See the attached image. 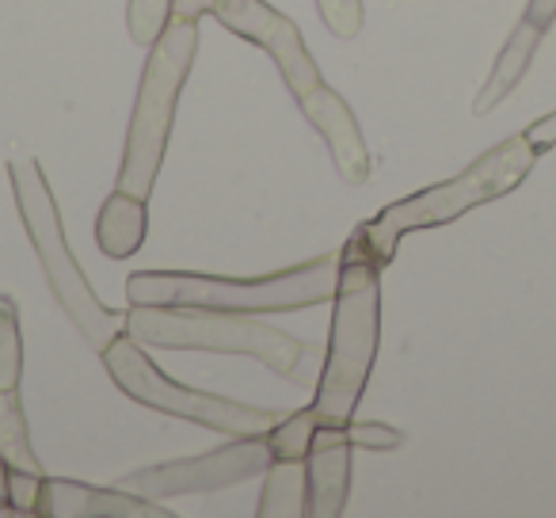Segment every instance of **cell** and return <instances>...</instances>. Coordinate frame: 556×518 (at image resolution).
<instances>
[{"mask_svg": "<svg viewBox=\"0 0 556 518\" xmlns=\"http://www.w3.org/2000/svg\"><path fill=\"white\" fill-rule=\"evenodd\" d=\"M343 434L355 450H378V454H389V450L404 446V431L389 424H358L355 416L343 419Z\"/></svg>", "mask_w": 556, "mask_h": 518, "instance_id": "cell-21", "label": "cell"}, {"mask_svg": "<svg viewBox=\"0 0 556 518\" xmlns=\"http://www.w3.org/2000/svg\"><path fill=\"white\" fill-rule=\"evenodd\" d=\"M24 378V336H20V309L9 294H0V393L20 389Z\"/></svg>", "mask_w": 556, "mask_h": 518, "instance_id": "cell-17", "label": "cell"}, {"mask_svg": "<svg viewBox=\"0 0 556 518\" xmlns=\"http://www.w3.org/2000/svg\"><path fill=\"white\" fill-rule=\"evenodd\" d=\"M305 457H275L263 472L260 492V518H305Z\"/></svg>", "mask_w": 556, "mask_h": 518, "instance_id": "cell-15", "label": "cell"}, {"mask_svg": "<svg viewBox=\"0 0 556 518\" xmlns=\"http://www.w3.org/2000/svg\"><path fill=\"white\" fill-rule=\"evenodd\" d=\"M100 358H103V370L111 374V381H115L130 401H138L141 408L187 419V424L229 434V439H237V434H267L270 427L278 424V416L270 408H252V404H240V401H229V396L202 393V389L172 381L126 328L100 351Z\"/></svg>", "mask_w": 556, "mask_h": 518, "instance_id": "cell-7", "label": "cell"}, {"mask_svg": "<svg viewBox=\"0 0 556 518\" xmlns=\"http://www.w3.org/2000/svg\"><path fill=\"white\" fill-rule=\"evenodd\" d=\"M149 232V199L130 191H111L96 214V244L108 260H130Z\"/></svg>", "mask_w": 556, "mask_h": 518, "instance_id": "cell-14", "label": "cell"}, {"mask_svg": "<svg viewBox=\"0 0 556 518\" xmlns=\"http://www.w3.org/2000/svg\"><path fill=\"white\" fill-rule=\"evenodd\" d=\"M12 194H16V210L24 232L31 240L35 255H39L42 275L50 282V294L62 305V313L73 320L85 343L92 351H103L118 332H123V313L108 309L100 294L92 290L88 275L80 271L77 255H73L70 240H65V225L58 214L54 191H50L47 176H42L39 161H12L9 164Z\"/></svg>", "mask_w": 556, "mask_h": 518, "instance_id": "cell-6", "label": "cell"}, {"mask_svg": "<svg viewBox=\"0 0 556 518\" xmlns=\"http://www.w3.org/2000/svg\"><path fill=\"white\" fill-rule=\"evenodd\" d=\"M0 515H12L9 507V462L0 457Z\"/></svg>", "mask_w": 556, "mask_h": 518, "instance_id": "cell-26", "label": "cell"}, {"mask_svg": "<svg viewBox=\"0 0 556 518\" xmlns=\"http://www.w3.org/2000/svg\"><path fill=\"white\" fill-rule=\"evenodd\" d=\"M123 328L156 351H210L248 355L294 386H317V351L275 325L252 320V313L199 309V305H130Z\"/></svg>", "mask_w": 556, "mask_h": 518, "instance_id": "cell-1", "label": "cell"}, {"mask_svg": "<svg viewBox=\"0 0 556 518\" xmlns=\"http://www.w3.org/2000/svg\"><path fill=\"white\" fill-rule=\"evenodd\" d=\"M194 54H199V20L172 16L149 47L146 70H141L138 100H134L130 126H126L123 164H118V191H130L138 199L153 194Z\"/></svg>", "mask_w": 556, "mask_h": 518, "instance_id": "cell-5", "label": "cell"}, {"mask_svg": "<svg viewBox=\"0 0 556 518\" xmlns=\"http://www.w3.org/2000/svg\"><path fill=\"white\" fill-rule=\"evenodd\" d=\"M526 138H530V146L538 149V153H545V149L556 146V111H548V115H541L538 123L526 130Z\"/></svg>", "mask_w": 556, "mask_h": 518, "instance_id": "cell-23", "label": "cell"}, {"mask_svg": "<svg viewBox=\"0 0 556 518\" xmlns=\"http://www.w3.org/2000/svg\"><path fill=\"white\" fill-rule=\"evenodd\" d=\"M210 16L222 27H229L232 35H240V39L255 42L278 65L282 85L294 92V100L325 80L317 62H313L309 47H305L302 27L290 16H282L278 9H270L267 0H214Z\"/></svg>", "mask_w": 556, "mask_h": 518, "instance_id": "cell-9", "label": "cell"}, {"mask_svg": "<svg viewBox=\"0 0 556 518\" xmlns=\"http://www.w3.org/2000/svg\"><path fill=\"white\" fill-rule=\"evenodd\" d=\"M275 462L267 446V434H237L232 442L206 454L179 457V462H161L134 469L118 480V488H130L149 500H172V495H199V492H222V488L244 484V480L267 472Z\"/></svg>", "mask_w": 556, "mask_h": 518, "instance_id": "cell-8", "label": "cell"}, {"mask_svg": "<svg viewBox=\"0 0 556 518\" xmlns=\"http://www.w3.org/2000/svg\"><path fill=\"white\" fill-rule=\"evenodd\" d=\"M317 12L336 39H358L366 24L363 0H317Z\"/></svg>", "mask_w": 556, "mask_h": 518, "instance_id": "cell-20", "label": "cell"}, {"mask_svg": "<svg viewBox=\"0 0 556 518\" xmlns=\"http://www.w3.org/2000/svg\"><path fill=\"white\" fill-rule=\"evenodd\" d=\"M538 164V149L530 146L526 134L500 141L488 153H480L462 176H450L442 184H431L416 194H404V199L389 202L381 214H374L370 222H363L351 232V244L363 248L374 264L386 267L396 255L408 232L434 229V225H450L457 217H465L469 210L488 206V202L510 194Z\"/></svg>", "mask_w": 556, "mask_h": 518, "instance_id": "cell-2", "label": "cell"}, {"mask_svg": "<svg viewBox=\"0 0 556 518\" xmlns=\"http://www.w3.org/2000/svg\"><path fill=\"white\" fill-rule=\"evenodd\" d=\"M541 39H545V27H538L526 16L518 20L515 31H510L507 42H503V50L495 54L492 73H488V80L480 85L477 100H472V115L477 118L492 115V111L500 108V103L507 100L518 85H522V77H526V70H530L533 54H538Z\"/></svg>", "mask_w": 556, "mask_h": 518, "instance_id": "cell-13", "label": "cell"}, {"mask_svg": "<svg viewBox=\"0 0 556 518\" xmlns=\"http://www.w3.org/2000/svg\"><path fill=\"white\" fill-rule=\"evenodd\" d=\"M210 4H214V0H172V16L202 20V16H210Z\"/></svg>", "mask_w": 556, "mask_h": 518, "instance_id": "cell-25", "label": "cell"}, {"mask_svg": "<svg viewBox=\"0 0 556 518\" xmlns=\"http://www.w3.org/2000/svg\"><path fill=\"white\" fill-rule=\"evenodd\" d=\"M526 20H533L538 27H553V20H556V0H526V12H522Z\"/></svg>", "mask_w": 556, "mask_h": 518, "instance_id": "cell-24", "label": "cell"}, {"mask_svg": "<svg viewBox=\"0 0 556 518\" xmlns=\"http://www.w3.org/2000/svg\"><path fill=\"white\" fill-rule=\"evenodd\" d=\"M317 412L313 408H302L294 416L278 419L275 427L267 431V446L275 457H305L313 446V434H317Z\"/></svg>", "mask_w": 556, "mask_h": 518, "instance_id": "cell-18", "label": "cell"}, {"mask_svg": "<svg viewBox=\"0 0 556 518\" xmlns=\"http://www.w3.org/2000/svg\"><path fill=\"white\" fill-rule=\"evenodd\" d=\"M381 348V267L348 240L340 252V279L332 294L325 363L317 374V396L309 408L320 424H343L355 416Z\"/></svg>", "mask_w": 556, "mask_h": 518, "instance_id": "cell-3", "label": "cell"}, {"mask_svg": "<svg viewBox=\"0 0 556 518\" xmlns=\"http://www.w3.org/2000/svg\"><path fill=\"white\" fill-rule=\"evenodd\" d=\"M39 518H176L149 495L130 488H96L85 480L42 477L39 492Z\"/></svg>", "mask_w": 556, "mask_h": 518, "instance_id": "cell-11", "label": "cell"}, {"mask_svg": "<svg viewBox=\"0 0 556 518\" xmlns=\"http://www.w3.org/2000/svg\"><path fill=\"white\" fill-rule=\"evenodd\" d=\"M172 0H126V31L138 47H153L156 35L168 27Z\"/></svg>", "mask_w": 556, "mask_h": 518, "instance_id": "cell-19", "label": "cell"}, {"mask_svg": "<svg viewBox=\"0 0 556 518\" xmlns=\"http://www.w3.org/2000/svg\"><path fill=\"white\" fill-rule=\"evenodd\" d=\"M0 457L16 469L42 472V462L31 446V431H27V412L20 401V389L0 393Z\"/></svg>", "mask_w": 556, "mask_h": 518, "instance_id": "cell-16", "label": "cell"}, {"mask_svg": "<svg viewBox=\"0 0 556 518\" xmlns=\"http://www.w3.org/2000/svg\"><path fill=\"white\" fill-rule=\"evenodd\" d=\"M42 477H47V472H31V469H16V465H9V507H12V515H35V507H39V492H42Z\"/></svg>", "mask_w": 556, "mask_h": 518, "instance_id": "cell-22", "label": "cell"}, {"mask_svg": "<svg viewBox=\"0 0 556 518\" xmlns=\"http://www.w3.org/2000/svg\"><path fill=\"white\" fill-rule=\"evenodd\" d=\"M340 279V252H325L287 271L229 279L199 271H134L126 279L130 305H199L225 313H298L328 305Z\"/></svg>", "mask_w": 556, "mask_h": 518, "instance_id": "cell-4", "label": "cell"}, {"mask_svg": "<svg viewBox=\"0 0 556 518\" xmlns=\"http://www.w3.org/2000/svg\"><path fill=\"white\" fill-rule=\"evenodd\" d=\"M298 108L309 118L313 130L325 138L343 184L363 187L374 172V156H370V149H366V138H363V130H358V118H355V111H351V103L343 100L332 85L320 80L317 88L298 96Z\"/></svg>", "mask_w": 556, "mask_h": 518, "instance_id": "cell-10", "label": "cell"}, {"mask_svg": "<svg viewBox=\"0 0 556 518\" xmlns=\"http://www.w3.org/2000/svg\"><path fill=\"white\" fill-rule=\"evenodd\" d=\"M351 454L355 446L343 434V424H317L313 446L305 454V518H340L351 500Z\"/></svg>", "mask_w": 556, "mask_h": 518, "instance_id": "cell-12", "label": "cell"}]
</instances>
